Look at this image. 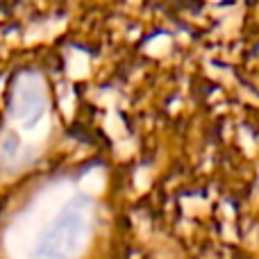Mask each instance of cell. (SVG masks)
<instances>
[{
    "label": "cell",
    "instance_id": "1",
    "mask_svg": "<svg viewBox=\"0 0 259 259\" xmlns=\"http://www.w3.org/2000/svg\"><path fill=\"white\" fill-rule=\"evenodd\" d=\"M87 214L82 207L71 205L48 225L34 246V259H71L87 234Z\"/></svg>",
    "mask_w": 259,
    "mask_h": 259
}]
</instances>
